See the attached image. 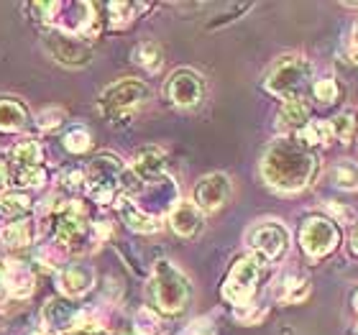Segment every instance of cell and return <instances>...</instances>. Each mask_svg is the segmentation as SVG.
Instances as JSON below:
<instances>
[{
  "instance_id": "1",
  "label": "cell",
  "mask_w": 358,
  "mask_h": 335,
  "mask_svg": "<svg viewBox=\"0 0 358 335\" xmlns=\"http://www.w3.org/2000/svg\"><path fill=\"white\" fill-rule=\"evenodd\" d=\"M317 159L313 149L297 141L294 136H282L268 143L262 159V177L276 192H299L315 177Z\"/></svg>"
},
{
  "instance_id": "2",
  "label": "cell",
  "mask_w": 358,
  "mask_h": 335,
  "mask_svg": "<svg viewBox=\"0 0 358 335\" xmlns=\"http://www.w3.org/2000/svg\"><path fill=\"white\" fill-rule=\"evenodd\" d=\"M149 302L157 315H179L192 297V287L185 271H179L172 261H157L149 279Z\"/></svg>"
},
{
  "instance_id": "3",
  "label": "cell",
  "mask_w": 358,
  "mask_h": 335,
  "mask_svg": "<svg viewBox=\"0 0 358 335\" xmlns=\"http://www.w3.org/2000/svg\"><path fill=\"white\" fill-rule=\"evenodd\" d=\"M310 77H313V64L299 54H287L282 59H276L274 67L268 69L264 87H266V92L287 103V100L302 97Z\"/></svg>"
},
{
  "instance_id": "4",
  "label": "cell",
  "mask_w": 358,
  "mask_h": 335,
  "mask_svg": "<svg viewBox=\"0 0 358 335\" xmlns=\"http://www.w3.org/2000/svg\"><path fill=\"white\" fill-rule=\"evenodd\" d=\"M149 97V85L141 83V80H134V77H126V80H115L113 85H108L100 92L97 105L110 120H128Z\"/></svg>"
},
{
  "instance_id": "5",
  "label": "cell",
  "mask_w": 358,
  "mask_h": 335,
  "mask_svg": "<svg viewBox=\"0 0 358 335\" xmlns=\"http://www.w3.org/2000/svg\"><path fill=\"white\" fill-rule=\"evenodd\" d=\"M123 162L113 154H100L90 162L87 169V194L92 197V202L97 205H110L118 200L120 192V177H123Z\"/></svg>"
},
{
  "instance_id": "6",
  "label": "cell",
  "mask_w": 358,
  "mask_h": 335,
  "mask_svg": "<svg viewBox=\"0 0 358 335\" xmlns=\"http://www.w3.org/2000/svg\"><path fill=\"white\" fill-rule=\"evenodd\" d=\"M262 264L254 256V253H248V256H241L236 264L231 266L228 276H225L223 282V299L225 302H231L236 307H248L251 305V299L256 297V292H259V279H262Z\"/></svg>"
},
{
  "instance_id": "7",
  "label": "cell",
  "mask_w": 358,
  "mask_h": 335,
  "mask_svg": "<svg viewBox=\"0 0 358 335\" xmlns=\"http://www.w3.org/2000/svg\"><path fill=\"white\" fill-rule=\"evenodd\" d=\"M341 243V231H338L336 220L322 215L307 218L302 228H299V246L310 259H322L333 253Z\"/></svg>"
},
{
  "instance_id": "8",
  "label": "cell",
  "mask_w": 358,
  "mask_h": 335,
  "mask_svg": "<svg viewBox=\"0 0 358 335\" xmlns=\"http://www.w3.org/2000/svg\"><path fill=\"white\" fill-rule=\"evenodd\" d=\"M248 246L259 261H279L289 248V231L276 220H266L251 228L248 233Z\"/></svg>"
},
{
  "instance_id": "9",
  "label": "cell",
  "mask_w": 358,
  "mask_h": 335,
  "mask_svg": "<svg viewBox=\"0 0 358 335\" xmlns=\"http://www.w3.org/2000/svg\"><path fill=\"white\" fill-rule=\"evenodd\" d=\"M44 46L54 59L69 69L85 67L92 59V49H90L87 41L80 36H72V34H64V31H57V29L46 31Z\"/></svg>"
},
{
  "instance_id": "10",
  "label": "cell",
  "mask_w": 358,
  "mask_h": 335,
  "mask_svg": "<svg viewBox=\"0 0 358 335\" xmlns=\"http://www.w3.org/2000/svg\"><path fill=\"white\" fill-rule=\"evenodd\" d=\"M134 202L143 213H149V215H154V218H159V213H172V208L179 202L177 185H174L172 177L162 174V177L146 182L141 194H138Z\"/></svg>"
},
{
  "instance_id": "11",
  "label": "cell",
  "mask_w": 358,
  "mask_h": 335,
  "mask_svg": "<svg viewBox=\"0 0 358 335\" xmlns=\"http://www.w3.org/2000/svg\"><path fill=\"white\" fill-rule=\"evenodd\" d=\"M233 192L231 177L223 174V171H213V174H205V177L194 185L192 202L197 205L200 213H215L228 202Z\"/></svg>"
},
{
  "instance_id": "12",
  "label": "cell",
  "mask_w": 358,
  "mask_h": 335,
  "mask_svg": "<svg viewBox=\"0 0 358 335\" xmlns=\"http://www.w3.org/2000/svg\"><path fill=\"white\" fill-rule=\"evenodd\" d=\"M205 95V83L202 77L189 67L177 69L169 83H166V97L172 100V105L177 108H194Z\"/></svg>"
},
{
  "instance_id": "13",
  "label": "cell",
  "mask_w": 358,
  "mask_h": 335,
  "mask_svg": "<svg viewBox=\"0 0 358 335\" xmlns=\"http://www.w3.org/2000/svg\"><path fill=\"white\" fill-rule=\"evenodd\" d=\"M57 287H59L62 297L64 299L85 297V294L95 287V269L90 266V264H83V261L67 264L64 269H59Z\"/></svg>"
},
{
  "instance_id": "14",
  "label": "cell",
  "mask_w": 358,
  "mask_h": 335,
  "mask_svg": "<svg viewBox=\"0 0 358 335\" xmlns=\"http://www.w3.org/2000/svg\"><path fill=\"white\" fill-rule=\"evenodd\" d=\"M77 313H80V307L72 305L69 299H64V297L49 299L46 307H44V313H41V320H44L46 333L64 335V333H69V330H75Z\"/></svg>"
},
{
  "instance_id": "15",
  "label": "cell",
  "mask_w": 358,
  "mask_h": 335,
  "mask_svg": "<svg viewBox=\"0 0 358 335\" xmlns=\"http://www.w3.org/2000/svg\"><path fill=\"white\" fill-rule=\"evenodd\" d=\"M3 284H6V292L10 297L26 299L34 294L36 274L26 261H6L3 264Z\"/></svg>"
},
{
  "instance_id": "16",
  "label": "cell",
  "mask_w": 358,
  "mask_h": 335,
  "mask_svg": "<svg viewBox=\"0 0 358 335\" xmlns=\"http://www.w3.org/2000/svg\"><path fill=\"white\" fill-rule=\"evenodd\" d=\"M164 164H166V154L159 146H143V149H138L134 154L131 171L146 185V182L164 174Z\"/></svg>"
},
{
  "instance_id": "17",
  "label": "cell",
  "mask_w": 358,
  "mask_h": 335,
  "mask_svg": "<svg viewBox=\"0 0 358 335\" xmlns=\"http://www.w3.org/2000/svg\"><path fill=\"white\" fill-rule=\"evenodd\" d=\"M169 225L182 238H194L202 231V213L197 210L194 202L179 200L169 213Z\"/></svg>"
},
{
  "instance_id": "18",
  "label": "cell",
  "mask_w": 358,
  "mask_h": 335,
  "mask_svg": "<svg viewBox=\"0 0 358 335\" xmlns=\"http://www.w3.org/2000/svg\"><path fill=\"white\" fill-rule=\"evenodd\" d=\"M115 208H118L123 223H126L134 233H157L159 228H162V220H159V218L143 213L134 200H128V197H123V194L115 200Z\"/></svg>"
},
{
  "instance_id": "19",
  "label": "cell",
  "mask_w": 358,
  "mask_h": 335,
  "mask_svg": "<svg viewBox=\"0 0 358 335\" xmlns=\"http://www.w3.org/2000/svg\"><path fill=\"white\" fill-rule=\"evenodd\" d=\"M29 120V111L21 100L15 97H3L0 100V131L3 134H18Z\"/></svg>"
},
{
  "instance_id": "20",
  "label": "cell",
  "mask_w": 358,
  "mask_h": 335,
  "mask_svg": "<svg viewBox=\"0 0 358 335\" xmlns=\"http://www.w3.org/2000/svg\"><path fill=\"white\" fill-rule=\"evenodd\" d=\"M310 123V105L297 97V100H287L282 105V111H279V126L284 131H299V128H305Z\"/></svg>"
},
{
  "instance_id": "21",
  "label": "cell",
  "mask_w": 358,
  "mask_h": 335,
  "mask_svg": "<svg viewBox=\"0 0 358 335\" xmlns=\"http://www.w3.org/2000/svg\"><path fill=\"white\" fill-rule=\"evenodd\" d=\"M10 162H13L15 171L18 169H31V166H41L44 162V151L34 138H23V141H15L13 149H10Z\"/></svg>"
},
{
  "instance_id": "22",
  "label": "cell",
  "mask_w": 358,
  "mask_h": 335,
  "mask_svg": "<svg viewBox=\"0 0 358 335\" xmlns=\"http://www.w3.org/2000/svg\"><path fill=\"white\" fill-rule=\"evenodd\" d=\"M34 223L21 218V220H13V223H6L0 228V241L10 248H26L34 243Z\"/></svg>"
},
{
  "instance_id": "23",
  "label": "cell",
  "mask_w": 358,
  "mask_h": 335,
  "mask_svg": "<svg viewBox=\"0 0 358 335\" xmlns=\"http://www.w3.org/2000/svg\"><path fill=\"white\" fill-rule=\"evenodd\" d=\"M333 138L341 143H351L358 136V111L356 108H345L343 113H338L336 118L328 120Z\"/></svg>"
},
{
  "instance_id": "24",
  "label": "cell",
  "mask_w": 358,
  "mask_h": 335,
  "mask_svg": "<svg viewBox=\"0 0 358 335\" xmlns=\"http://www.w3.org/2000/svg\"><path fill=\"white\" fill-rule=\"evenodd\" d=\"M31 213V197L23 190H13V192L0 194V215L10 218V220H21L23 215Z\"/></svg>"
},
{
  "instance_id": "25",
  "label": "cell",
  "mask_w": 358,
  "mask_h": 335,
  "mask_svg": "<svg viewBox=\"0 0 358 335\" xmlns=\"http://www.w3.org/2000/svg\"><path fill=\"white\" fill-rule=\"evenodd\" d=\"M294 138L305 143L307 149H313V146H325L333 141V131L328 120H310L305 128H299Z\"/></svg>"
},
{
  "instance_id": "26",
  "label": "cell",
  "mask_w": 358,
  "mask_h": 335,
  "mask_svg": "<svg viewBox=\"0 0 358 335\" xmlns=\"http://www.w3.org/2000/svg\"><path fill=\"white\" fill-rule=\"evenodd\" d=\"M143 8L146 6H141V3H128V0L108 3L105 10H108V18H110V29H126L128 23H134V18Z\"/></svg>"
},
{
  "instance_id": "27",
  "label": "cell",
  "mask_w": 358,
  "mask_h": 335,
  "mask_svg": "<svg viewBox=\"0 0 358 335\" xmlns=\"http://www.w3.org/2000/svg\"><path fill=\"white\" fill-rule=\"evenodd\" d=\"M307 294H310V282L299 274H287L279 284V297L289 305H297V302H305Z\"/></svg>"
},
{
  "instance_id": "28",
  "label": "cell",
  "mask_w": 358,
  "mask_h": 335,
  "mask_svg": "<svg viewBox=\"0 0 358 335\" xmlns=\"http://www.w3.org/2000/svg\"><path fill=\"white\" fill-rule=\"evenodd\" d=\"M134 62L141 64L146 72H159L162 64H164V52L157 41H143L134 49Z\"/></svg>"
},
{
  "instance_id": "29",
  "label": "cell",
  "mask_w": 358,
  "mask_h": 335,
  "mask_svg": "<svg viewBox=\"0 0 358 335\" xmlns=\"http://www.w3.org/2000/svg\"><path fill=\"white\" fill-rule=\"evenodd\" d=\"M67 256H69V248L57 243V241L38 246V253H36L38 264H44L46 269H64L67 266Z\"/></svg>"
},
{
  "instance_id": "30",
  "label": "cell",
  "mask_w": 358,
  "mask_h": 335,
  "mask_svg": "<svg viewBox=\"0 0 358 335\" xmlns=\"http://www.w3.org/2000/svg\"><path fill=\"white\" fill-rule=\"evenodd\" d=\"M333 179H336V187H341V190H345V192L358 190V164L351 162V159L338 162L336 169H333Z\"/></svg>"
},
{
  "instance_id": "31",
  "label": "cell",
  "mask_w": 358,
  "mask_h": 335,
  "mask_svg": "<svg viewBox=\"0 0 358 335\" xmlns=\"http://www.w3.org/2000/svg\"><path fill=\"white\" fill-rule=\"evenodd\" d=\"M134 330L136 335H159L162 320H159V315L151 307H141L134 318Z\"/></svg>"
},
{
  "instance_id": "32",
  "label": "cell",
  "mask_w": 358,
  "mask_h": 335,
  "mask_svg": "<svg viewBox=\"0 0 358 335\" xmlns=\"http://www.w3.org/2000/svg\"><path fill=\"white\" fill-rule=\"evenodd\" d=\"M64 149L69 151V154H75V157H80V154H85V151L92 146V136H90L87 128H72L67 136H64Z\"/></svg>"
},
{
  "instance_id": "33",
  "label": "cell",
  "mask_w": 358,
  "mask_h": 335,
  "mask_svg": "<svg viewBox=\"0 0 358 335\" xmlns=\"http://www.w3.org/2000/svg\"><path fill=\"white\" fill-rule=\"evenodd\" d=\"M64 123V111L62 108H46L36 115V128L41 134H52Z\"/></svg>"
},
{
  "instance_id": "34",
  "label": "cell",
  "mask_w": 358,
  "mask_h": 335,
  "mask_svg": "<svg viewBox=\"0 0 358 335\" xmlns=\"http://www.w3.org/2000/svg\"><path fill=\"white\" fill-rule=\"evenodd\" d=\"M46 169L44 166H31V169L15 171V185L18 187H44Z\"/></svg>"
},
{
  "instance_id": "35",
  "label": "cell",
  "mask_w": 358,
  "mask_h": 335,
  "mask_svg": "<svg viewBox=\"0 0 358 335\" xmlns=\"http://www.w3.org/2000/svg\"><path fill=\"white\" fill-rule=\"evenodd\" d=\"M313 92H315V97L320 100V103H333L338 97V83L336 80H317V83L313 85Z\"/></svg>"
},
{
  "instance_id": "36",
  "label": "cell",
  "mask_w": 358,
  "mask_h": 335,
  "mask_svg": "<svg viewBox=\"0 0 358 335\" xmlns=\"http://www.w3.org/2000/svg\"><path fill=\"white\" fill-rule=\"evenodd\" d=\"M64 185L69 187V190H85L87 187V171L83 169H72L64 174Z\"/></svg>"
},
{
  "instance_id": "37",
  "label": "cell",
  "mask_w": 358,
  "mask_h": 335,
  "mask_svg": "<svg viewBox=\"0 0 358 335\" xmlns=\"http://www.w3.org/2000/svg\"><path fill=\"white\" fill-rule=\"evenodd\" d=\"M264 315H266V313H264V310H254V305L238 307V310H236V318H238V320H243V322H251V325H256Z\"/></svg>"
},
{
  "instance_id": "38",
  "label": "cell",
  "mask_w": 358,
  "mask_h": 335,
  "mask_svg": "<svg viewBox=\"0 0 358 335\" xmlns=\"http://www.w3.org/2000/svg\"><path fill=\"white\" fill-rule=\"evenodd\" d=\"M110 233H113L110 220H103V223H95V236H97V241L110 238Z\"/></svg>"
},
{
  "instance_id": "39",
  "label": "cell",
  "mask_w": 358,
  "mask_h": 335,
  "mask_svg": "<svg viewBox=\"0 0 358 335\" xmlns=\"http://www.w3.org/2000/svg\"><path fill=\"white\" fill-rule=\"evenodd\" d=\"M8 179H10V166H8L6 157H3V154H0V192H3V190H6Z\"/></svg>"
},
{
  "instance_id": "40",
  "label": "cell",
  "mask_w": 358,
  "mask_h": 335,
  "mask_svg": "<svg viewBox=\"0 0 358 335\" xmlns=\"http://www.w3.org/2000/svg\"><path fill=\"white\" fill-rule=\"evenodd\" d=\"M328 210H330V213H333V215L338 218L336 223H345V220L351 218V213H348V210H345V208H341V205H336V202H333V205H328Z\"/></svg>"
},
{
  "instance_id": "41",
  "label": "cell",
  "mask_w": 358,
  "mask_h": 335,
  "mask_svg": "<svg viewBox=\"0 0 358 335\" xmlns=\"http://www.w3.org/2000/svg\"><path fill=\"white\" fill-rule=\"evenodd\" d=\"M351 57L358 64V18H356V23H353V31H351Z\"/></svg>"
},
{
  "instance_id": "42",
  "label": "cell",
  "mask_w": 358,
  "mask_h": 335,
  "mask_svg": "<svg viewBox=\"0 0 358 335\" xmlns=\"http://www.w3.org/2000/svg\"><path fill=\"white\" fill-rule=\"evenodd\" d=\"M351 251L358 256V225L353 228V233H351Z\"/></svg>"
},
{
  "instance_id": "43",
  "label": "cell",
  "mask_w": 358,
  "mask_h": 335,
  "mask_svg": "<svg viewBox=\"0 0 358 335\" xmlns=\"http://www.w3.org/2000/svg\"><path fill=\"white\" fill-rule=\"evenodd\" d=\"M6 284H3V266H0V302H3V299H6Z\"/></svg>"
},
{
  "instance_id": "44",
  "label": "cell",
  "mask_w": 358,
  "mask_h": 335,
  "mask_svg": "<svg viewBox=\"0 0 358 335\" xmlns=\"http://www.w3.org/2000/svg\"><path fill=\"white\" fill-rule=\"evenodd\" d=\"M353 310L358 313V290H356V294H353Z\"/></svg>"
}]
</instances>
